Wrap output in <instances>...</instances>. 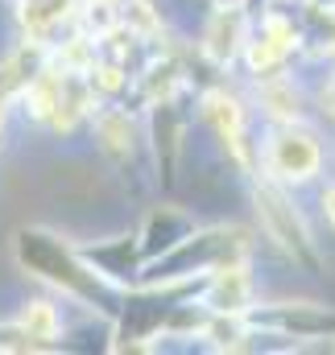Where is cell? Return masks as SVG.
<instances>
[{"instance_id":"5b68a950","label":"cell","mask_w":335,"mask_h":355,"mask_svg":"<svg viewBox=\"0 0 335 355\" xmlns=\"http://www.w3.org/2000/svg\"><path fill=\"white\" fill-rule=\"evenodd\" d=\"M298 54H307V29H302V17L294 12V4L265 0V8L252 12L240 67L249 71V79H269V75L294 71V58H298Z\"/></svg>"},{"instance_id":"5bb4252c","label":"cell","mask_w":335,"mask_h":355,"mask_svg":"<svg viewBox=\"0 0 335 355\" xmlns=\"http://www.w3.org/2000/svg\"><path fill=\"white\" fill-rule=\"evenodd\" d=\"M120 29L145 46L166 37V17L158 8V0H120Z\"/></svg>"},{"instance_id":"6da1fadb","label":"cell","mask_w":335,"mask_h":355,"mask_svg":"<svg viewBox=\"0 0 335 355\" xmlns=\"http://www.w3.org/2000/svg\"><path fill=\"white\" fill-rule=\"evenodd\" d=\"M13 261H17V268H21L25 277H33V281L46 285L50 293H58V297H67L71 306L87 310L91 318H104V322L116 318L124 289L112 285V281H104V277L79 257V248H75L67 236H58V232H50V227H21V232L13 236Z\"/></svg>"},{"instance_id":"ba28073f","label":"cell","mask_w":335,"mask_h":355,"mask_svg":"<svg viewBox=\"0 0 335 355\" xmlns=\"http://www.w3.org/2000/svg\"><path fill=\"white\" fill-rule=\"evenodd\" d=\"M87 128H91V141L99 149L104 162H112L116 170H129L137 157H141V120L129 103H116V99H99L87 116Z\"/></svg>"},{"instance_id":"e0dca14e","label":"cell","mask_w":335,"mask_h":355,"mask_svg":"<svg viewBox=\"0 0 335 355\" xmlns=\"http://www.w3.org/2000/svg\"><path fill=\"white\" fill-rule=\"evenodd\" d=\"M307 8H335V0H302Z\"/></svg>"},{"instance_id":"7a4b0ae2","label":"cell","mask_w":335,"mask_h":355,"mask_svg":"<svg viewBox=\"0 0 335 355\" xmlns=\"http://www.w3.org/2000/svg\"><path fill=\"white\" fill-rule=\"evenodd\" d=\"M252 252V232L249 227H236V223H211V227H195L190 236H182L170 252L145 261L137 272V285L141 289H178V285H190L199 281L203 272L228 265V261H240Z\"/></svg>"},{"instance_id":"2e32d148","label":"cell","mask_w":335,"mask_h":355,"mask_svg":"<svg viewBox=\"0 0 335 355\" xmlns=\"http://www.w3.org/2000/svg\"><path fill=\"white\" fill-rule=\"evenodd\" d=\"M319 219L327 232H335V178L319 186Z\"/></svg>"},{"instance_id":"9c48e42d","label":"cell","mask_w":335,"mask_h":355,"mask_svg":"<svg viewBox=\"0 0 335 355\" xmlns=\"http://www.w3.org/2000/svg\"><path fill=\"white\" fill-rule=\"evenodd\" d=\"M145 137H149V153H154V170H158V186L170 190L178 182V162L186 153V112L178 99H158L145 107Z\"/></svg>"},{"instance_id":"4fadbf2b","label":"cell","mask_w":335,"mask_h":355,"mask_svg":"<svg viewBox=\"0 0 335 355\" xmlns=\"http://www.w3.org/2000/svg\"><path fill=\"white\" fill-rule=\"evenodd\" d=\"M13 327L29 339L33 352H58L67 339V310L54 297H25L17 306Z\"/></svg>"},{"instance_id":"52a82bcc","label":"cell","mask_w":335,"mask_h":355,"mask_svg":"<svg viewBox=\"0 0 335 355\" xmlns=\"http://www.w3.org/2000/svg\"><path fill=\"white\" fill-rule=\"evenodd\" d=\"M252 25V8L249 4H211L203 25H199V58L211 62L215 71H232L240 67V54H245V37H249Z\"/></svg>"},{"instance_id":"9a60e30c","label":"cell","mask_w":335,"mask_h":355,"mask_svg":"<svg viewBox=\"0 0 335 355\" xmlns=\"http://www.w3.org/2000/svg\"><path fill=\"white\" fill-rule=\"evenodd\" d=\"M315 103H319V112H323V116L335 124V67L323 75V87L315 91Z\"/></svg>"},{"instance_id":"30bf717a","label":"cell","mask_w":335,"mask_h":355,"mask_svg":"<svg viewBox=\"0 0 335 355\" xmlns=\"http://www.w3.org/2000/svg\"><path fill=\"white\" fill-rule=\"evenodd\" d=\"M195 227H199V219H195L186 207H174V202L149 207V211L141 215V227L133 232L137 252H141V265L154 261V257H162V252H170V248H174L182 236H190Z\"/></svg>"},{"instance_id":"3957f363","label":"cell","mask_w":335,"mask_h":355,"mask_svg":"<svg viewBox=\"0 0 335 355\" xmlns=\"http://www.w3.org/2000/svg\"><path fill=\"white\" fill-rule=\"evenodd\" d=\"M249 202L252 215H256V227L265 232V240L298 268V272H323V248L302 215V207L294 202V190L273 182L265 174L249 178Z\"/></svg>"},{"instance_id":"ac0fdd59","label":"cell","mask_w":335,"mask_h":355,"mask_svg":"<svg viewBox=\"0 0 335 355\" xmlns=\"http://www.w3.org/2000/svg\"><path fill=\"white\" fill-rule=\"evenodd\" d=\"M207 4H249V8H252L256 0H207Z\"/></svg>"},{"instance_id":"d6986e66","label":"cell","mask_w":335,"mask_h":355,"mask_svg":"<svg viewBox=\"0 0 335 355\" xmlns=\"http://www.w3.org/2000/svg\"><path fill=\"white\" fill-rule=\"evenodd\" d=\"M277 4H302V0H277Z\"/></svg>"},{"instance_id":"8992f818","label":"cell","mask_w":335,"mask_h":355,"mask_svg":"<svg viewBox=\"0 0 335 355\" xmlns=\"http://www.w3.org/2000/svg\"><path fill=\"white\" fill-rule=\"evenodd\" d=\"M245 322L256 339H294V343H323L335 335V310L319 302H252Z\"/></svg>"},{"instance_id":"8fae6325","label":"cell","mask_w":335,"mask_h":355,"mask_svg":"<svg viewBox=\"0 0 335 355\" xmlns=\"http://www.w3.org/2000/svg\"><path fill=\"white\" fill-rule=\"evenodd\" d=\"M307 103H311V95L294 79V71H281V75H269V79H252L249 107H256L265 116V124L307 120Z\"/></svg>"},{"instance_id":"7c38bea8","label":"cell","mask_w":335,"mask_h":355,"mask_svg":"<svg viewBox=\"0 0 335 355\" xmlns=\"http://www.w3.org/2000/svg\"><path fill=\"white\" fill-rule=\"evenodd\" d=\"M79 257L95 268L104 281L120 285V289H133L137 285V272H141V252H137V240L133 232L129 236H116V240H95V244H75Z\"/></svg>"},{"instance_id":"277c9868","label":"cell","mask_w":335,"mask_h":355,"mask_svg":"<svg viewBox=\"0 0 335 355\" xmlns=\"http://www.w3.org/2000/svg\"><path fill=\"white\" fill-rule=\"evenodd\" d=\"M323 170H327V145L319 128H311L307 120L265 124V137L256 141V174L290 190H307L323 178Z\"/></svg>"}]
</instances>
